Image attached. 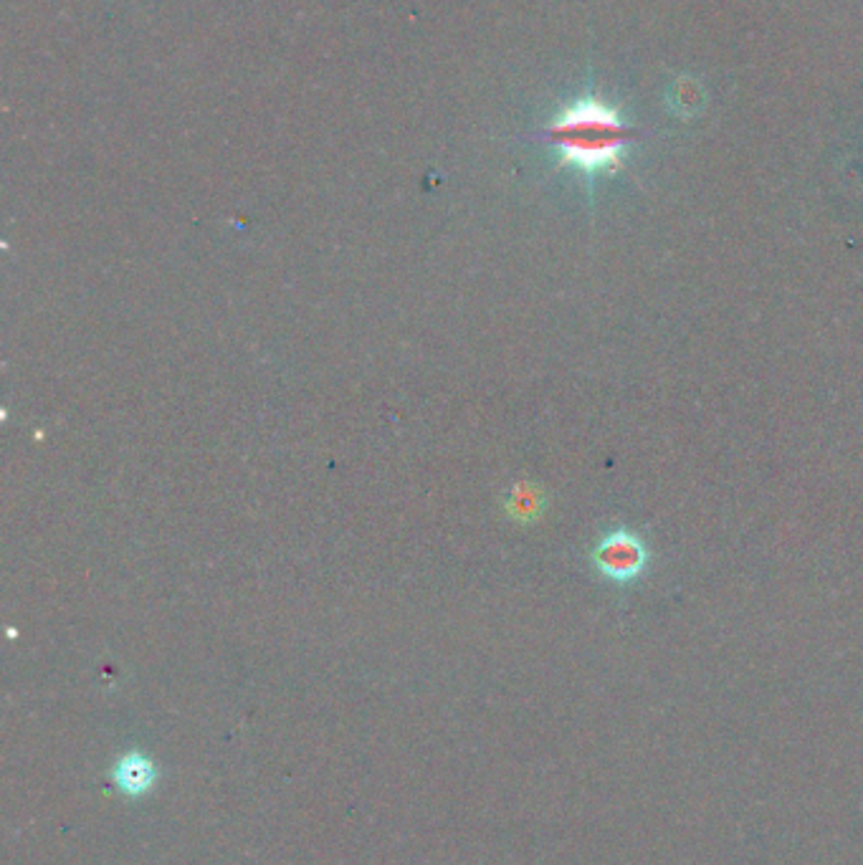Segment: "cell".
<instances>
[{
  "label": "cell",
  "mask_w": 863,
  "mask_h": 865,
  "mask_svg": "<svg viewBox=\"0 0 863 865\" xmlns=\"http://www.w3.org/2000/svg\"><path fill=\"white\" fill-rule=\"evenodd\" d=\"M542 137L557 152V168L580 172L593 193L595 180L624 170L638 129L626 122L618 107L588 89L560 107Z\"/></svg>",
  "instance_id": "cell-1"
},
{
  "label": "cell",
  "mask_w": 863,
  "mask_h": 865,
  "mask_svg": "<svg viewBox=\"0 0 863 865\" xmlns=\"http://www.w3.org/2000/svg\"><path fill=\"white\" fill-rule=\"evenodd\" d=\"M590 559L600 577L616 585H631L649 567L651 549L641 534L618 526V530L600 536L590 552Z\"/></svg>",
  "instance_id": "cell-2"
},
{
  "label": "cell",
  "mask_w": 863,
  "mask_h": 865,
  "mask_svg": "<svg viewBox=\"0 0 863 865\" xmlns=\"http://www.w3.org/2000/svg\"><path fill=\"white\" fill-rule=\"evenodd\" d=\"M152 780V767L142 757H129L119 767V784L129 792H142Z\"/></svg>",
  "instance_id": "cell-3"
},
{
  "label": "cell",
  "mask_w": 863,
  "mask_h": 865,
  "mask_svg": "<svg viewBox=\"0 0 863 865\" xmlns=\"http://www.w3.org/2000/svg\"><path fill=\"white\" fill-rule=\"evenodd\" d=\"M509 509H512V514L520 519H534L540 516L542 496L532 487H520L512 494V504H509Z\"/></svg>",
  "instance_id": "cell-4"
}]
</instances>
